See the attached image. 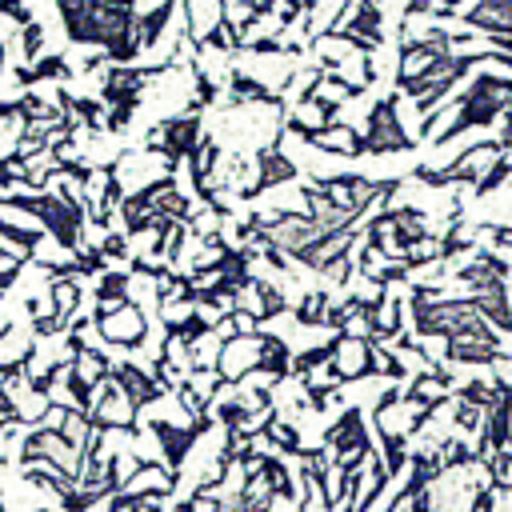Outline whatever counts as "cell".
I'll return each instance as SVG.
<instances>
[{
    "mask_svg": "<svg viewBox=\"0 0 512 512\" xmlns=\"http://www.w3.org/2000/svg\"><path fill=\"white\" fill-rule=\"evenodd\" d=\"M460 116L436 136V144H448L452 136H464L476 124H492L496 116H504V108L512 104V80L508 76H476L472 88L464 96H456Z\"/></svg>",
    "mask_w": 512,
    "mask_h": 512,
    "instance_id": "obj_1",
    "label": "cell"
},
{
    "mask_svg": "<svg viewBox=\"0 0 512 512\" xmlns=\"http://www.w3.org/2000/svg\"><path fill=\"white\" fill-rule=\"evenodd\" d=\"M364 152L368 156H384V152H408L412 148V136H404L400 120H396V96L380 100L368 116V128H364Z\"/></svg>",
    "mask_w": 512,
    "mask_h": 512,
    "instance_id": "obj_2",
    "label": "cell"
},
{
    "mask_svg": "<svg viewBox=\"0 0 512 512\" xmlns=\"http://www.w3.org/2000/svg\"><path fill=\"white\" fill-rule=\"evenodd\" d=\"M200 144V112H184V116H172L156 128V136L148 140L152 152L164 156V164L172 168L176 160H188V152Z\"/></svg>",
    "mask_w": 512,
    "mask_h": 512,
    "instance_id": "obj_3",
    "label": "cell"
},
{
    "mask_svg": "<svg viewBox=\"0 0 512 512\" xmlns=\"http://www.w3.org/2000/svg\"><path fill=\"white\" fill-rule=\"evenodd\" d=\"M96 328L108 340H116L120 348H136L144 340V316H140V308L132 300H124V304H100L96 308Z\"/></svg>",
    "mask_w": 512,
    "mask_h": 512,
    "instance_id": "obj_4",
    "label": "cell"
},
{
    "mask_svg": "<svg viewBox=\"0 0 512 512\" xmlns=\"http://www.w3.org/2000/svg\"><path fill=\"white\" fill-rule=\"evenodd\" d=\"M112 388L128 400V408L136 412V408H144L148 400H156L164 388L148 376V372H140V368H132V364H120V368H112Z\"/></svg>",
    "mask_w": 512,
    "mask_h": 512,
    "instance_id": "obj_5",
    "label": "cell"
},
{
    "mask_svg": "<svg viewBox=\"0 0 512 512\" xmlns=\"http://www.w3.org/2000/svg\"><path fill=\"white\" fill-rule=\"evenodd\" d=\"M280 140H284V132H276V140L260 152V172H256V184L244 192V196H256V192H268L272 184H280V180H292L296 176V164L280 152Z\"/></svg>",
    "mask_w": 512,
    "mask_h": 512,
    "instance_id": "obj_6",
    "label": "cell"
},
{
    "mask_svg": "<svg viewBox=\"0 0 512 512\" xmlns=\"http://www.w3.org/2000/svg\"><path fill=\"white\" fill-rule=\"evenodd\" d=\"M172 12H176V0H160L152 12H144V16H136V24H132V48L136 52H144V48H152L156 40H160V32L168 28V20H172Z\"/></svg>",
    "mask_w": 512,
    "mask_h": 512,
    "instance_id": "obj_7",
    "label": "cell"
},
{
    "mask_svg": "<svg viewBox=\"0 0 512 512\" xmlns=\"http://www.w3.org/2000/svg\"><path fill=\"white\" fill-rule=\"evenodd\" d=\"M72 68H68V60L64 56H40V60H32V68H16V80L20 84H40V80H64Z\"/></svg>",
    "mask_w": 512,
    "mask_h": 512,
    "instance_id": "obj_8",
    "label": "cell"
},
{
    "mask_svg": "<svg viewBox=\"0 0 512 512\" xmlns=\"http://www.w3.org/2000/svg\"><path fill=\"white\" fill-rule=\"evenodd\" d=\"M232 100H256V104H272V108H284V100L276 96V92H268L264 84H256V80H248L244 72H236L232 76Z\"/></svg>",
    "mask_w": 512,
    "mask_h": 512,
    "instance_id": "obj_9",
    "label": "cell"
},
{
    "mask_svg": "<svg viewBox=\"0 0 512 512\" xmlns=\"http://www.w3.org/2000/svg\"><path fill=\"white\" fill-rule=\"evenodd\" d=\"M96 300L100 304H124L128 300V276L124 272H104L100 288H96Z\"/></svg>",
    "mask_w": 512,
    "mask_h": 512,
    "instance_id": "obj_10",
    "label": "cell"
},
{
    "mask_svg": "<svg viewBox=\"0 0 512 512\" xmlns=\"http://www.w3.org/2000/svg\"><path fill=\"white\" fill-rule=\"evenodd\" d=\"M512 172V156L508 152H496V160H492V168L476 180V196H488V192H496L500 184H504V176Z\"/></svg>",
    "mask_w": 512,
    "mask_h": 512,
    "instance_id": "obj_11",
    "label": "cell"
},
{
    "mask_svg": "<svg viewBox=\"0 0 512 512\" xmlns=\"http://www.w3.org/2000/svg\"><path fill=\"white\" fill-rule=\"evenodd\" d=\"M0 236L8 240V244H16V248H24V252H32L36 244H40V228H28V224H12V220H4L0 216Z\"/></svg>",
    "mask_w": 512,
    "mask_h": 512,
    "instance_id": "obj_12",
    "label": "cell"
},
{
    "mask_svg": "<svg viewBox=\"0 0 512 512\" xmlns=\"http://www.w3.org/2000/svg\"><path fill=\"white\" fill-rule=\"evenodd\" d=\"M40 48H44V28L32 20V24H24V32H20V56H24V64H32V60L40 56Z\"/></svg>",
    "mask_w": 512,
    "mask_h": 512,
    "instance_id": "obj_13",
    "label": "cell"
},
{
    "mask_svg": "<svg viewBox=\"0 0 512 512\" xmlns=\"http://www.w3.org/2000/svg\"><path fill=\"white\" fill-rule=\"evenodd\" d=\"M324 312H328V300H324V292H312L304 304H300V324H324Z\"/></svg>",
    "mask_w": 512,
    "mask_h": 512,
    "instance_id": "obj_14",
    "label": "cell"
}]
</instances>
